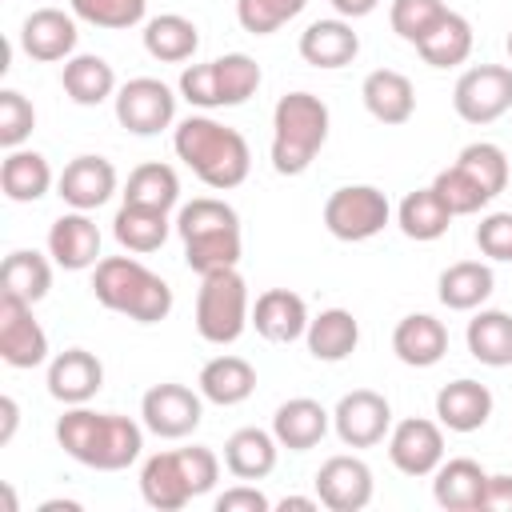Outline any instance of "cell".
Returning a JSON list of instances; mask_svg holds the SVG:
<instances>
[{"label":"cell","instance_id":"1","mask_svg":"<svg viewBox=\"0 0 512 512\" xmlns=\"http://www.w3.org/2000/svg\"><path fill=\"white\" fill-rule=\"evenodd\" d=\"M56 444L84 468L124 472L144 452V424L120 412H92L84 404H72L56 420Z\"/></svg>","mask_w":512,"mask_h":512},{"label":"cell","instance_id":"2","mask_svg":"<svg viewBox=\"0 0 512 512\" xmlns=\"http://www.w3.org/2000/svg\"><path fill=\"white\" fill-rule=\"evenodd\" d=\"M172 148L176 156L196 172L200 184L216 188V192H232L248 180V168H252V148L248 140L212 120V116H188L172 128Z\"/></svg>","mask_w":512,"mask_h":512},{"label":"cell","instance_id":"3","mask_svg":"<svg viewBox=\"0 0 512 512\" xmlns=\"http://www.w3.org/2000/svg\"><path fill=\"white\" fill-rule=\"evenodd\" d=\"M176 232H180V244H184V264L196 276L240 264L244 232H240V216H236L232 204H224L216 196H196V200L180 204Z\"/></svg>","mask_w":512,"mask_h":512},{"label":"cell","instance_id":"4","mask_svg":"<svg viewBox=\"0 0 512 512\" xmlns=\"http://www.w3.org/2000/svg\"><path fill=\"white\" fill-rule=\"evenodd\" d=\"M92 296L136 324H160L172 312V288L164 276H156L136 256H100L92 268Z\"/></svg>","mask_w":512,"mask_h":512},{"label":"cell","instance_id":"5","mask_svg":"<svg viewBox=\"0 0 512 512\" xmlns=\"http://www.w3.org/2000/svg\"><path fill=\"white\" fill-rule=\"evenodd\" d=\"M220 480V456L204 444L168 448L144 460L140 468V496L156 512H180L188 500L212 492Z\"/></svg>","mask_w":512,"mask_h":512},{"label":"cell","instance_id":"6","mask_svg":"<svg viewBox=\"0 0 512 512\" xmlns=\"http://www.w3.org/2000/svg\"><path fill=\"white\" fill-rule=\"evenodd\" d=\"M328 104L312 92H284L272 108V168L280 176H300L312 168L328 144Z\"/></svg>","mask_w":512,"mask_h":512},{"label":"cell","instance_id":"7","mask_svg":"<svg viewBox=\"0 0 512 512\" xmlns=\"http://www.w3.org/2000/svg\"><path fill=\"white\" fill-rule=\"evenodd\" d=\"M260 64L248 56V52H228V56H216L208 64H188L176 80V92L192 104V108H240L244 100L256 96L260 88Z\"/></svg>","mask_w":512,"mask_h":512},{"label":"cell","instance_id":"8","mask_svg":"<svg viewBox=\"0 0 512 512\" xmlns=\"http://www.w3.org/2000/svg\"><path fill=\"white\" fill-rule=\"evenodd\" d=\"M252 324V300H248V284L236 268H220L200 276V292H196V332L208 344H236L244 336V328Z\"/></svg>","mask_w":512,"mask_h":512},{"label":"cell","instance_id":"9","mask_svg":"<svg viewBox=\"0 0 512 512\" xmlns=\"http://www.w3.org/2000/svg\"><path fill=\"white\" fill-rule=\"evenodd\" d=\"M388 220H392V204L376 184H344L324 200V228L344 244L380 236Z\"/></svg>","mask_w":512,"mask_h":512},{"label":"cell","instance_id":"10","mask_svg":"<svg viewBox=\"0 0 512 512\" xmlns=\"http://www.w3.org/2000/svg\"><path fill=\"white\" fill-rule=\"evenodd\" d=\"M452 108L464 124H492L512 112V68L508 64H472L452 88Z\"/></svg>","mask_w":512,"mask_h":512},{"label":"cell","instance_id":"11","mask_svg":"<svg viewBox=\"0 0 512 512\" xmlns=\"http://www.w3.org/2000/svg\"><path fill=\"white\" fill-rule=\"evenodd\" d=\"M200 420H204L200 388L192 392L188 384L164 380V384H152L140 396V424L160 440H184V436H192L200 428Z\"/></svg>","mask_w":512,"mask_h":512},{"label":"cell","instance_id":"12","mask_svg":"<svg viewBox=\"0 0 512 512\" xmlns=\"http://www.w3.org/2000/svg\"><path fill=\"white\" fill-rule=\"evenodd\" d=\"M112 104L120 128H128L132 136H156L176 120V92L156 76H132L116 88Z\"/></svg>","mask_w":512,"mask_h":512},{"label":"cell","instance_id":"13","mask_svg":"<svg viewBox=\"0 0 512 512\" xmlns=\"http://www.w3.org/2000/svg\"><path fill=\"white\" fill-rule=\"evenodd\" d=\"M332 428L348 448H372L392 432V404L372 388H352L332 408Z\"/></svg>","mask_w":512,"mask_h":512},{"label":"cell","instance_id":"14","mask_svg":"<svg viewBox=\"0 0 512 512\" xmlns=\"http://www.w3.org/2000/svg\"><path fill=\"white\" fill-rule=\"evenodd\" d=\"M388 460L404 476H432L444 460V424L428 416H408L388 432Z\"/></svg>","mask_w":512,"mask_h":512},{"label":"cell","instance_id":"15","mask_svg":"<svg viewBox=\"0 0 512 512\" xmlns=\"http://www.w3.org/2000/svg\"><path fill=\"white\" fill-rule=\"evenodd\" d=\"M0 360L8 368H36L48 360V332L32 316V304L0 292Z\"/></svg>","mask_w":512,"mask_h":512},{"label":"cell","instance_id":"16","mask_svg":"<svg viewBox=\"0 0 512 512\" xmlns=\"http://www.w3.org/2000/svg\"><path fill=\"white\" fill-rule=\"evenodd\" d=\"M316 496L328 512H360L372 504V468L360 456H328L316 468Z\"/></svg>","mask_w":512,"mask_h":512},{"label":"cell","instance_id":"17","mask_svg":"<svg viewBox=\"0 0 512 512\" xmlns=\"http://www.w3.org/2000/svg\"><path fill=\"white\" fill-rule=\"evenodd\" d=\"M116 184H120V176H116L112 160H104V156H76L56 176V196L68 208H76V212H92V208L112 200Z\"/></svg>","mask_w":512,"mask_h":512},{"label":"cell","instance_id":"18","mask_svg":"<svg viewBox=\"0 0 512 512\" xmlns=\"http://www.w3.org/2000/svg\"><path fill=\"white\" fill-rule=\"evenodd\" d=\"M48 256L64 272H84L100 264V228L88 212H64L48 228Z\"/></svg>","mask_w":512,"mask_h":512},{"label":"cell","instance_id":"19","mask_svg":"<svg viewBox=\"0 0 512 512\" xmlns=\"http://www.w3.org/2000/svg\"><path fill=\"white\" fill-rule=\"evenodd\" d=\"M76 40H80L76 16L64 8H36L20 24V48L40 64H56V60L76 56Z\"/></svg>","mask_w":512,"mask_h":512},{"label":"cell","instance_id":"20","mask_svg":"<svg viewBox=\"0 0 512 512\" xmlns=\"http://www.w3.org/2000/svg\"><path fill=\"white\" fill-rule=\"evenodd\" d=\"M104 388V364L88 348H64L48 360V396L64 408L88 404Z\"/></svg>","mask_w":512,"mask_h":512},{"label":"cell","instance_id":"21","mask_svg":"<svg viewBox=\"0 0 512 512\" xmlns=\"http://www.w3.org/2000/svg\"><path fill=\"white\" fill-rule=\"evenodd\" d=\"M300 60L312 64V68H344L360 56V36L352 32V20L344 16H328V20H312L304 32H300Z\"/></svg>","mask_w":512,"mask_h":512},{"label":"cell","instance_id":"22","mask_svg":"<svg viewBox=\"0 0 512 512\" xmlns=\"http://www.w3.org/2000/svg\"><path fill=\"white\" fill-rule=\"evenodd\" d=\"M308 304L292 288H268L252 304V328L272 344H292L308 332Z\"/></svg>","mask_w":512,"mask_h":512},{"label":"cell","instance_id":"23","mask_svg":"<svg viewBox=\"0 0 512 512\" xmlns=\"http://www.w3.org/2000/svg\"><path fill=\"white\" fill-rule=\"evenodd\" d=\"M332 428V412L312 400V396H292L272 412V436L288 452H308L316 448Z\"/></svg>","mask_w":512,"mask_h":512},{"label":"cell","instance_id":"24","mask_svg":"<svg viewBox=\"0 0 512 512\" xmlns=\"http://www.w3.org/2000/svg\"><path fill=\"white\" fill-rule=\"evenodd\" d=\"M492 392H488V384H480V380H468V376H460V380H452V384H444L440 392H436V420L448 428V432H476V428H484L488 424V416H492Z\"/></svg>","mask_w":512,"mask_h":512},{"label":"cell","instance_id":"25","mask_svg":"<svg viewBox=\"0 0 512 512\" xmlns=\"http://www.w3.org/2000/svg\"><path fill=\"white\" fill-rule=\"evenodd\" d=\"M392 352L408 368H432V364H440L444 352H448V328H444V320H436L428 312L404 316L392 328Z\"/></svg>","mask_w":512,"mask_h":512},{"label":"cell","instance_id":"26","mask_svg":"<svg viewBox=\"0 0 512 512\" xmlns=\"http://www.w3.org/2000/svg\"><path fill=\"white\" fill-rule=\"evenodd\" d=\"M360 100H364L368 116L380 120V124H408L412 112H416V88L396 68L368 72L364 84H360Z\"/></svg>","mask_w":512,"mask_h":512},{"label":"cell","instance_id":"27","mask_svg":"<svg viewBox=\"0 0 512 512\" xmlns=\"http://www.w3.org/2000/svg\"><path fill=\"white\" fill-rule=\"evenodd\" d=\"M196 388L208 404H220V408H232V404H244L252 392H256V368L244 360V356H212L200 376H196Z\"/></svg>","mask_w":512,"mask_h":512},{"label":"cell","instance_id":"28","mask_svg":"<svg viewBox=\"0 0 512 512\" xmlns=\"http://www.w3.org/2000/svg\"><path fill=\"white\" fill-rule=\"evenodd\" d=\"M60 88H64V96H68L72 104L96 108V104H104L108 96H116V72H112V64H108L104 56H96V52H76V56H68L64 68H60Z\"/></svg>","mask_w":512,"mask_h":512},{"label":"cell","instance_id":"29","mask_svg":"<svg viewBox=\"0 0 512 512\" xmlns=\"http://www.w3.org/2000/svg\"><path fill=\"white\" fill-rule=\"evenodd\" d=\"M276 456H280V440L268 432V428H236L224 444V468L236 476V480H264L272 476L276 468Z\"/></svg>","mask_w":512,"mask_h":512},{"label":"cell","instance_id":"30","mask_svg":"<svg viewBox=\"0 0 512 512\" xmlns=\"http://www.w3.org/2000/svg\"><path fill=\"white\" fill-rule=\"evenodd\" d=\"M484 480L488 472L468 456L440 460V468L432 472V500L448 512H476L484 496Z\"/></svg>","mask_w":512,"mask_h":512},{"label":"cell","instance_id":"31","mask_svg":"<svg viewBox=\"0 0 512 512\" xmlns=\"http://www.w3.org/2000/svg\"><path fill=\"white\" fill-rule=\"evenodd\" d=\"M176 228V220H168V212L160 208H148V204H120L116 216H112V236L124 252H156L164 248L168 232Z\"/></svg>","mask_w":512,"mask_h":512},{"label":"cell","instance_id":"32","mask_svg":"<svg viewBox=\"0 0 512 512\" xmlns=\"http://www.w3.org/2000/svg\"><path fill=\"white\" fill-rule=\"evenodd\" d=\"M492 288H496V276L484 260H456L436 280V296L452 312H476L492 296Z\"/></svg>","mask_w":512,"mask_h":512},{"label":"cell","instance_id":"33","mask_svg":"<svg viewBox=\"0 0 512 512\" xmlns=\"http://www.w3.org/2000/svg\"><path fill=\"white\" fill-rule=\"evenodd\" d=\"M304 344L316 360L324 364H340L356 352L360 344V320L348 312V308H324L320 316L308 320V332H304Z\"/></svg>","mask_w":512,"mask_h":512},{"label":"cell","instance_id":"34","mask_svg":"<svg viewBox=\"0 0 512 512\" xmlns=\"http://www.w3.org/2000/svg\"><path fill=\"white\" fill-rule=\"evenodd\" d=\"M52 184H56L52 164L32 148H12L0 164V192L12 204H36L40 196H48Z\"/></svg>","mask_w":512,"mask_h":512},{"label":"cell","instance_id":"35","mask_svg":"<svg viewBox=\"0 0 512 512\" xmlns=\"http://www.w3.org/2000/svg\"><path fill=\"white\" fill-rule=\"evenodd\" d=\"M200 48V28L180 12H160L144 20V52L160 64H184Z\"/></svg>","mask_w":512,"mask_h":512},{"label":"cell","instance_id":"36","mask_svg":"<svg viewBox=\"0 0 512 512\" xmlns=\"http://www.w3.org/2000/svg\"><path fill=\"white\" fill-rule=\"evenodd\" d=\"M472 24H468V16H460V12H444L436 24H432V32L416 44V52H420V60L428 64V68H456V64H464L468 56H472Z\"/></svg>","mask_w":512,"mask_h":512},{"label":"cell","instance_id":"37","mask_svg":"<svg viewBox=\"0 0 512 512\" xmlns=\"http://www.w3.org/2000/svg\"><path fill=\"white\" fill-rule=\"evenodd\" d=\"M468 352L472 360L488 364V368H508L512 364V316L500 308H480L468 328H464Z\"/></svg>","mask_w":512,"mask_h":512},{"label":"cell","instance_id":"38","mask_svg":"<svg viewBox=\"0 0 512 512\" xmlns=\"http://www.w3.org/2000/svg\"><path fill=\"white\" fill-rule=\"evenodd\" d=\"M452 220H456V216L444 208V200L436 196L432 184L408 192V196L396 204V224H400V232H404L408 240H420V244L440 240V236L452 228Z\"/></svg>","mask_w":512,"mask_h":512},{"label":"cell","instance_id":"39","mask_svg":"<svg viewBox=\"0 0 512 512\" xmlns=\"http://www.w3.org/2000/svg\"><path fill=\"white\" fill-rule=\"evenodd\" d=\"M52 288V264L48 256H40L36 248H16L4 256V268H0V292L4 296H16L24 304H40Z\"/></svg>","mask_w":512,"mask_h":512},{"label":"cell","instance_id":"40","mask_svg":"<svg viewBox=\"0 0 512 512\" xmlns=\"http://www.w3.org/2000/svg\"><path fill=\"white\" fill-rule=\"evenodd\" d=\"M124 200H128V204H148V208L172 212V208L180 204V176H176V168H172V164H160V160L136 164V168L128 172Z\"/></svg>","mask_w":512,"mask_h":512},{"label":"cell","instance_id":"41","mask_svg":"<svg viewBox=\"0 0 512 512\" xmlns=\"http://www.w3.org/2000/svg\"><path fill=\"white\" fill-rule=\"evenodd\" d=\"M456 164L496 200L504 188H508V176H512V164H508V156H504V148L500 144H492V140H472V144H464L460 148V156H456Z\"/></svg>","mask_w":512,"mask_h":512},{"label":"cell","instance_id":"42","mask_svg":"<svg viewBox=\"0 0 512 512\" xmlns=\"http://www.w3.org/2000/svg\"><path fill=\"white\" fill-rule=\"evenodd\" d=\"M432 188H436V196L444 200V208H448L452 216H472V212H480L484 204H492V196H488L460 164L440 168V172L432 176Z\"/></svg>","mask_w":512,"mask_h":512},{"label":"cell","instance_id":"43","mask_svg":"<svg viewBox=\"0 0 512 512\" xmlns=\"http://www.w3.org/2000/svg\"><path fill=\"white\" fill-rule=\"evenodd\" d=\"M72 16L92 24V28H108V32H120V28H136L148 12V0H68Z\"/></svg>","mask_w":512,"mask_h":512},{"label":"cell","instance_id":"44","mask_svg":"<svg viewBox=\"0 0 512 512\" xmlns=\"http://www.w3.org/2000/svg\"><path fill=\"white\" fill-rule=\"evenodd\" d=\"M308 8V0H236V20L252 36H272L288 20H296Z\"/></svg>","mask_w":512,"mask_h":512},{"label":"cell","instance_id":"45","mask_svg":"<svg viewBox=\"0 0 512 512\" xmlns=\"http://www.w3.org/2000/svg\"><path fill=\"white\" fill-rule=\"evenodd\" d=\"M444 12H448L444 0H392L388 20H392V32H396L404 44L416 48V44L432 32V24H436Z\"/></svg>","mask_w":512,"mask_h":512},{"label":"cell","instance_id":"46","mask_svg":"<svg viewBox=\"0 0 512 512\" xmlns=\"http://www.w3.org/2000/svg\"><path fill=\"white\" fill-rule=\"evenodd\" d=\"M36 128V108L24 92L16 88H4L0 92V144L12 152V148H24V140L32 136Z\"/></svg>","mask_w":512,"mask_h":512},{"label":"cell","instance_id":"47","mask_svg":"<svg viewBox=\"0 0 512 512\" xmlns=\"http://www.w3.org/2000/svg\"><path fill=\"white\" fill-rule=\"evenodd\" d=\"M476 248H480L488 260L512 264V212H488V216L476 224Z\"/></svg>","mask_w":512,"mask_h":512},{"label":"cell","instance_id":"48","mask_svg":"<svg viewBox=\"0 0 512 512\" xmlns=\"http://www.w3.org/2000/svg\"><path fill=\"white\" fill-rule=\"evenodd\" d=\"M268 508H272V500L256 484H236L216 496V512H268Z\"/></svg>","mask_w":512,"mask_h":512},{"label":"cell","instance_id":"49","mask_svg":"<svg viewBox=\"0 0 512 512\" xmlns=\"http://www.w3.org/2000/svg\"><path fill=\"white\" fill-rule=\"evenodd\" d=\"M480 508L484 512H512V476H488Z\"/></svg>","mask_w":512,"mask_h":512},{"label":"cell","instance_id":"50","mask_svg":"<svg viewBox=\"0 0 512 512\" xmlns=\"http://www.w3.org/2000/svg\"><path fill=\"white\" fill-rule=\"evenodd\" d=\"M16 424H20V404L12 396H0V444L16 436Z\"/></svg>","mask_w":512,"mask_h":512},{"label":"cell","instance_id":"51","mask_svg":"<svg viewBox=\"0 0 512 512\" xmlns=\"http://www.w3.org/2000/svg\"><path fill=\"white\" fill-rule=\"evenodd\" d=\"M376 4H380V0H332L336 16H344V20H360V16L376 12Z\"/></svg>","mask_w":512,"mask_h":512},{"label":"cell","instance_id":"52","mask_svg":"<svg viewBox=\"0 0 512 512\" xmlns=\"http://www.w3.org/2000/svg\"><path fill=\"white\" fill-rule=\"evenodd\" d=\"M276 508L280 512H316L320 508V496H284Z\"/></svg>","mask_w":512,"mask_h":512},{"label":"cell","instance_id":"53","mask_svg":"<svg viewBox=\"0 0 512 512\" xmlns=\"http://www.w3.org/2000/svg\"><path fill=\"white\" fill-rule=\"evenodd\" d=\"M60 508H64V512H80L76 500H44V504H40V512H60Z\"/></svg>","mask_w":512,"mask_h":512},{"label":"cell","instance_id":"54","mask_svg":"<svg viewBox=\"0 0 512 512\" xmlns=\"http://www.w3.org/2000/svg\"><path fill=\"white\" fill-rule=\"evenodd\" d=\"M504 48H508V60H512V28H508V40H504Z\"/></svg>","mask_w":512,"mask_h":512}]
</instances>
